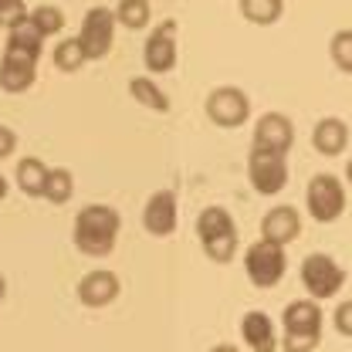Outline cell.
Returning a JSON list of instances; mask_svg holds the SVG:
<instances>
[{
	"label": "cell",
	"mask_w": 352,
	"mask_h": 352,
	"mask_svg": "<svg viewBox=\"0 0 352 352\" xmlns=\"http://www.w3.org/2000/svg\"><path fill=\"white\" fill-rule=\"evenodd\" d=\"M44 38L34 31L31 21H21L17 28H10V38L0 58V88L10 95H21L34 85L38 78V58H41Z\"/></svg>",
	"instance_id": "obj_1"
},
{
	"label": "cell",
	"mask_w": 352,
	"mask_h": 352,
	"mask_svg": "<svg viewBox=\"0 0 352 352\" xmlns=\"http://www.w3.org/2000/svg\"><path fill=\"white\" fill-rule=\"evenodd\" d=\"M119 230H122V217H119L116 207H109V204H88L75 217L72 241H75V248L85 258H109L116 251Z\"/></svg>",
	"instance_id": "obj_2"
},
{
	"label": "cell",
	"mask_w": 352,
	"mask_h": 352,
	"mask_svg": "<svg viewBox=\"0 0 352 352\" xmlns=\"http://www.w3.org/2000/svg\"><path fill=\"white\" fill-rule=\"evenodd\" d=\"M197 237L207 251V258L227 264L237 254V223L223 207H204L197 217Z\"/></svg>",
	"instance_id": "obj_3"
},
{
	"label": "cell",
	"mask_w": 352,
	"mask_h": 352,
	"mask_svg": "<svg viewBox=\"0 0 352 352\" xmlns=\"http://www.w3.org/2000/svg\"><path fill=\"white\" fill-rule=\"evenodd\" d=\"M305 204L311 220L332 223L346 214V186L336 173H315L305 186Z\"/></svg>",
	"instance_id": "obj_4"
},
{
	"label": "cell",
	"mask_w": 352,
	"mask_h": 352,
	"mask_svg": "<svg viewBox=\"0 0 352 352\" xmlns=\"http://www.w3.org/2000/svg\"><path fill=\"white\" fill-rule=\"evenodd\" d=\"M302 285L311 302H329L346 288V271L332 254H308L302 261Z\"/></svg>",
	"instance_id": "obj_5"
},
{
	"label": "cell",
	"mask_w": 352,
	"mask_h": 352,
	"mask_svg": "<svg viewBox=\"0 0 352 352\" xmlns=\"http://www.w3.org/2000/svg\"><path fill=\"white\" fill-rule=\"evenodd\" d=\"M288 271V258L285 248L271 244V241H254L244 251V274L254 288H274Z\"/></svg>",
	"instance_id": "obj_6"
},
{
	"label": "cell",
	"mask_w": 352,
	"mask_h": 352,
	"mask_svg": "<svg viewBox=\"0 0 352 352\" xmlns=\"http://www.w3.org/2000/svg\"><path fill=\"white\" fill-rule=\"evenodd\" d=\"M248 179L261 197H278L288 186V156L254 146L248 156Z\"/></svg>",
	"instance_id": "obj_7"
},
{
	"label": "cell",
	"mask_w": 352,
	"mask_h": 352,
	"mask_svg": "<svg viewBox=\"0 0 352 352\" xmlns=\"http://www.w3.org/2000/svg\"><path fill=\"white\" fill-rule=\"evenodd\" d=\"M116 10L109 7H88L85 17H82V31H78V41L85 47L88 61H102L112 44H116Z\"/></svg>",
	"instance_id": "obj_8"
},
{
	"label": "cell",
	"mask_w": 352,
	"mask_h": 352,
	"mask_svg": "<svg viewBox=\"0 0 352 352\" xmlns=\"http://www.w3.org/2000/svg\"><path fill=\"white\" fill-rule=\"evenodd\" d=\"M207 119L220 129H241L251 119V102L237 85H217L207 95Z\"/></svg>",
	"instance_id": "obj_9"
},
{
	"label": "cell",
	"mask_w": 352,
	"mask_h": 352,
	"mask_svg": "<svg viewBox=\"0 0 352 352\" xmlns=\"http://www.w3.org/2000/svg\"><path fill=\"white\" fill-rule=\"evenodd\" d=\"M176 31H179L176 21H163V24L153 28L149 41L142 47L146 68H149L153 75H166V72L176 65Z\"/></svg>",
	"instance_id": "obj_10"
},
{
	"label": "cell",
	"mask_w": 352,
	"mask_h": 352,
	"mask_svg": "<svg viewBox=\"0 0 352 352\" xmlns=\"http://www.w3.org/2000/svg\"><path fill=\"white\" fill-rule=\"evenodd\" d=\"M119 292H122V281H119V274L109 271V267H95V271H88L85 278L78 281V302L85 308L112 305V302L119 298Z\"/></svg>",
	"instance_id": "obj_11"
},
{
	"label": "cell",
	"mask_w": 352,
	"mask_h": 352,
	"mask_svg": "<svg viewBox=\"0 0 352 352\" xmlns=\"http://www.w3.org/2000/svg\"><path fill=\"white\" fill-rule=\"evenodd\" d=\"M254 146L288 156V149L295 146V122L281 112H264L258 119V126H254Z\"/></svg>",
	"instance_id": "obj_12"
},
{
	"label": "cell",
	"mask_w": 352,
	"mask_h": 352,
	"mask_svg": "<svg viewBox=\"0 0 352 352\" xmlns=\"http://www.w3.org/2000/svg\"><path fill=\"white\" fill-rule=\"evenodd\" d=\"M285 336H298V339H322V308L311 298H295L285 305Z\"/></svg>",
	"instance_id": "obj_13"
},
{
	"label": "cell",
	"mask_w": 352,
	"mask_h": 352,
	"mask_svg": "<svg viewBox=\"0 0 352 352\" xmlns=\"http://www.w3.org/2000/svg\"><path fill=\"white\" fill-rule=\"evenodd\" d=\"M142 227L153 237H170L176 230V193L173 190H156L146 207H142Z\"/></svg>",
	"instance_id": "obj_14"
},
{
	"label": "cell",
	"mask_w": 352,
	"mask_h": 352,
	"mask_svg": "<svg viewBox=\"0 0 352 352\" xmlns=\"http://www.w3.org/2000/svg\"><path fill=\"white\" fill-rule=\"evenodd\" d=\"M298 234H302V217H298V210H295V207L281 204V207H271V210L264 214L261 241H271V244L285 248V244L298 241Z\"/></svg>",
	"instance_id": "obj_15"
},
{
	"label": "cell",
	"mask_w": 352,
	"mask_h": 352,
	"mask_svg": "<svg viewBox=\"0 0 352 352\" xmlns=\"http://www.w3.org/2000/svg\"><path fill=\"white\" fill-rule=\"evenodd\" d=\"M241 339L251 352H278V332L271 315L264 311H248L241 318Z\"/></svg>",
	"instance_id": "obj_16"
},
{
	"label": "cell",
	"mask_w": 352,
	"mask_h": 352,
	"mask_svg": "<svg viewBox=\"0 0 352 352\" xmlns=\"http://www.w3.org/2000/svg\"><path fill=\"white\" fill-rule=\"evenodd\" d=\"M311 146H315L322 156H339V153H346V146H349V126H346L342 119H336V116L318 119L315 129H311Z\"/></svg>",
	"instance_id": "obj_17"
},
{
	"label": "cell",
	"mask_w": 352,
	"mask_h": 352,
	"mask_svg": "<svg viewBox=\"0 0 352 352\" xmlns=\"http://www.w3.org/2000/svg\"><path fill=\"white\" fill-rule=\"evenodd\" d=\"M47 173H51V166H44L38 156H24V160L17 163V170H14V179H17L21 193H28V197H41Z\"/></svg>",
	"instance_id": "obj_18"
},
{
	"label": "cell",
	"mask_w": 352,
	"mask_h": 352,
	"mask_svg": "<svg viewBox=\"0 0 352 352\" xmlns=\"http://www.w3.org/2000/svg\"><path fill=\"white\" fill-rule=\"evenodd\" d=\"M129 95L149 112H170V95H163V88L149 82L146 75H135L129 82Z\"/></svg>",
	"instance_id": "obj_19"
},
{
	"label": "cell",
	"mask_w": 352,
	"mask_h": 352,
	"mask_svg": "<svg viewBox=\"0 0 352 352\" xmlns=\"http://www.w3.org/2000/svg\"><path fill=\"white\" fill-rule=\"evenodd\" d=\"M72 193H75V176H72V170H65V166H54L51 173H47V179H44V200L47 204H68L72 200Z\"/></svg>",
	"instance_id": "obj_20"
},
{
	"label": "cell",
	"mask_w": 352,
	"mask_h": 352,
	"mask_svg": "<svg viewBox=\"0 0 352 352\" xmlns=\"http://www.w3.org/2000/svg\"><path fill=\"white\" fill-rule=\"evenodd\" d=\"M241 14L248 24L271 28L281 21V0H241Z\"/></svg>",
	"instance_id": "obj_21"
},
{
	"label": "cell",
	"mask_w": 352,
	"mask_h": 352,
	"mask_svg": "<svg viewBox=\"0 0 352 352\" xmlns=\"http://www.w3.org/2000/svg\"><path fill=\"white\" fill-rule=\"evenodd\" d=\"M149 14H153L149 0H119V7H116V21L129 31H142L149 24Z\"/></svg>",
	"instance_id": "obj_22"
},
{
	"label": "cell",
	"mask_w": 352,
	"mask_h": 352,
	"mask_svg": "<svg viewBox=\"0 0 352 352\" xmlns=\"http://www.w3.org/2000/svg\"><path fill=\"white\" fill-rule=\"evenodd\" d=\"M28 21L34 24V31H38L41 38H51V34H58V31L65 28V14H61V7H54V3H41V7L28 10Z\"/></svg>",
	"instance_id": "obj_23"
},
{
	"label": "cell",
	"mask_w": 352,
	"mask_h": 352,
	"mask_svg": "<svg viewBox=\"0 0 352 352\" xmlns=\"http://www.w3.org/2000/svg\"><path fill=\"white\" fill-rule=\"evenodd\" d=\"M85 47L78 38H65V41H58L54 47V68H61V72H78L82 65H85Z\"/></svg>",
	"instance_id": "obj_24"
},
{
	"label": "cell",
	"mask_w": 352,
	"mask_h": 352,
	"mask_svg": "<svg viewBox=\"0 0 352 352\" xmlns=\"http://www.w3.org/2000/svg\"><path fill=\"white\" fill-rule=\"evenodd\" d=\"M329 58L339 72L352 75V31H336L329 41Z\"/></svg>",
	"instance_id": "obj_25"
},
{
	"label": "cell",
	"mask_w": 352,
	"mask_h": 352,
	"mask_svg": "<svg viewBox=\"0 0 352 352\" xmlns=\"http://www.w3.org/2000/svg\"><path fill=\"white\" fill-rule=\"evenodd\" d=\"M21 21H28V3L24 0H0V28H17Z\"/></svg>",
	"instance_id": "obj_26"
},
{
	"label": "cell",
	"mask_w": 352,
	"mask_h": 352,
	"mask_svg": "<svg viewBox=\"0 0 352 352\" xmlns=\"http://www.w3.org/2000/svg\"><path fill=\"white\" fill-rule=\"evenodd\" d=\"M332 325H336V332H339V336H349L352 339V298L349 302H339L336 315H332Z\"/></svg>",
	"instance_id": "obj_27"
},
{
	"label": "cell",
	"mask_w": 352,
	"mask_h": 352,
	"mask_svg": "<svg viewBox=\"0 0 352 352\" xmlns=\"http://www.w3.org/2000/svg\"><path fill=\"white\" fill-rule=\"evenodd\" d=\"M14 149H17V132L7 129V126H0V160H7Z\"/></svg>",
	"instance_id": "obj_28"
},
{
	"label": "cell",
	"mask_w": 352,
	"mask_h": 352,
	"mask_svg": "<svg viewBox=\"0 0 352 352\" xmlns=\"http://www.w3.org/2000/svg\"><path fill=\"white\" fill-rule=\"evenodd\" d=\"M210 352H241L237 346H230V342H220V346H214Z\"/></svg>",
	"instance_id": "obj_29"
},
{
	"label": "cell",
	"mask_w": 352,
	"mask_h": 352,
	"mask_svg": "<svg viewBox=\"0 0 352 352\" xmlns=\"http://www.w3.org/2000/svg\"><path fill=\"white\" fill-rule=\"evenodd\" d=\"M7 190H10V186H7V176L0 173V200H3V197H7Z\"/></svg>",
	"instance_id": "obj_30"
},
{
	"label": "cell",
	"mask_w": 352,
	"mask_h": 352,
	"mask_svg": "<svg viewBox=\"0 0 352 352\" xmlns=\"http://www.w3.org/2000/svg\"><path fill=\"white\" fill-rule=\"evenodd\" d=\"M3 295H7V278L0 274V302H3Z\"/></svg>",
	"instance_id": "obj_31"
},
{
	"label": "cell",
	"mask_w": 352,
	"mask_h": 352,
	"mask_svg": "<svg viewBox=\"0 0 352 352\" xmlns=\"http://www.w3.org/2000/svg\"><path fill=\"white\" fill-rule=\"evenodd\" d=\"M346 179H349V183H352V160H349V163H346Z\"/></svg>",
	"instance_id": "obj_32"
}]
</instances>
